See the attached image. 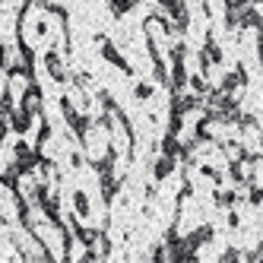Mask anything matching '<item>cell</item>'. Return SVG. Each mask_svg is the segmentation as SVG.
<instances>
[{
    "instance_id": "1",
    "label": "cell",
    "mask_w": 263,
    "mask_h": 263,
    "mask_svg": "<svg viewBox=\"0 0 263 263\" xmlns=\"http://www.w3.org/2000/svg\"><path fill=\"white\" fill-rule=\"evenodd\" d=\"M172 172H175V159H172V156H162V159L156 162V178L162 181V178H168Z\"/></svg>"
},
{
    "instance_id": "2",
    "label": "cell",
    "mask_w": 263,
    "mask_h": 263,
    "mask_svg": "<svg viewBox=\"0 0 263 263\" xmlns=\"http://www.w3.org/2000/svg\"><path fill=\"white\" fill-rule=\"evenodd\" d=\"M39 105H42L39 89H29V92H26V99H23V111H39Z\"/></svg>"
},
{
    "instance_id": "3",
    "label": "cell",
    "mask_w": 263,
    "mask_h": 263,
    "mask_svg": "<svg viewBox=\"0 0 263 263\" xmlns=\"http://www.w3.org/2000/svg\"><path fill=\"white\" fill-rule=\"evenodd\" d=\"M48 70L54 73V80H64V70H61V61L54 58V54H48Z\"/></svg>"
},
{
    "instance_id": "4",
    "label": "cell",
    "mask_w": 263,
    "mask_h": 263,
    "mask_svg": "<svg viewBox=\"0 0 263 263\" xmlns=\"http://www.w3.org/2000/svg\"><path fill=\"white\" fill-rule=\"evenodd\" d=\"M73 203H77L80 216H86V213H89V200H86V194H77V197H73Z\"/></svg>"
},
{
    "instance_id": "5",
    "label": "cell",
    "mask_w": 263,
    "mask_h": 263,
    "mask_svg": "<svg viewBox=\"0 0 263 263\" xmlns=\"http://www.w3.org/2000/svg\"><path fill=\"white\" fill-rule=\"evenodd\" d=\"M149 96H153V86H149V83H140V86H137V99H149Z\"/></svg>"
},
{
    "instance_id": "6",
    "label": "cell",
    "mask_w": 263,
    "mask_h": 263,
    "mask_svg": "<svg viewBox=\"0 0 263 263\" xmlns=\"http://www.w3.org/2000/svg\"><path fill=\"white\" fill-rule=\"evenodd\" d=\"M191 86H194L197 92H206V77H191Z\"/></svg>"
},
{
    "instance_id": "7",
    "label": "cell",
    "mask_w": 263,
    "mask_h": 263,
    "mask_svg": "<svg viewBox=\"0 0 263 263\" xmlns=\"http://www.w3.org/2000/svg\"><path fill=\"white\" fill-rule=\"evenodd\" d=\"M4 130H7V127H4V124H0V140H4Z\"/></svg>"
}]
</instances>
